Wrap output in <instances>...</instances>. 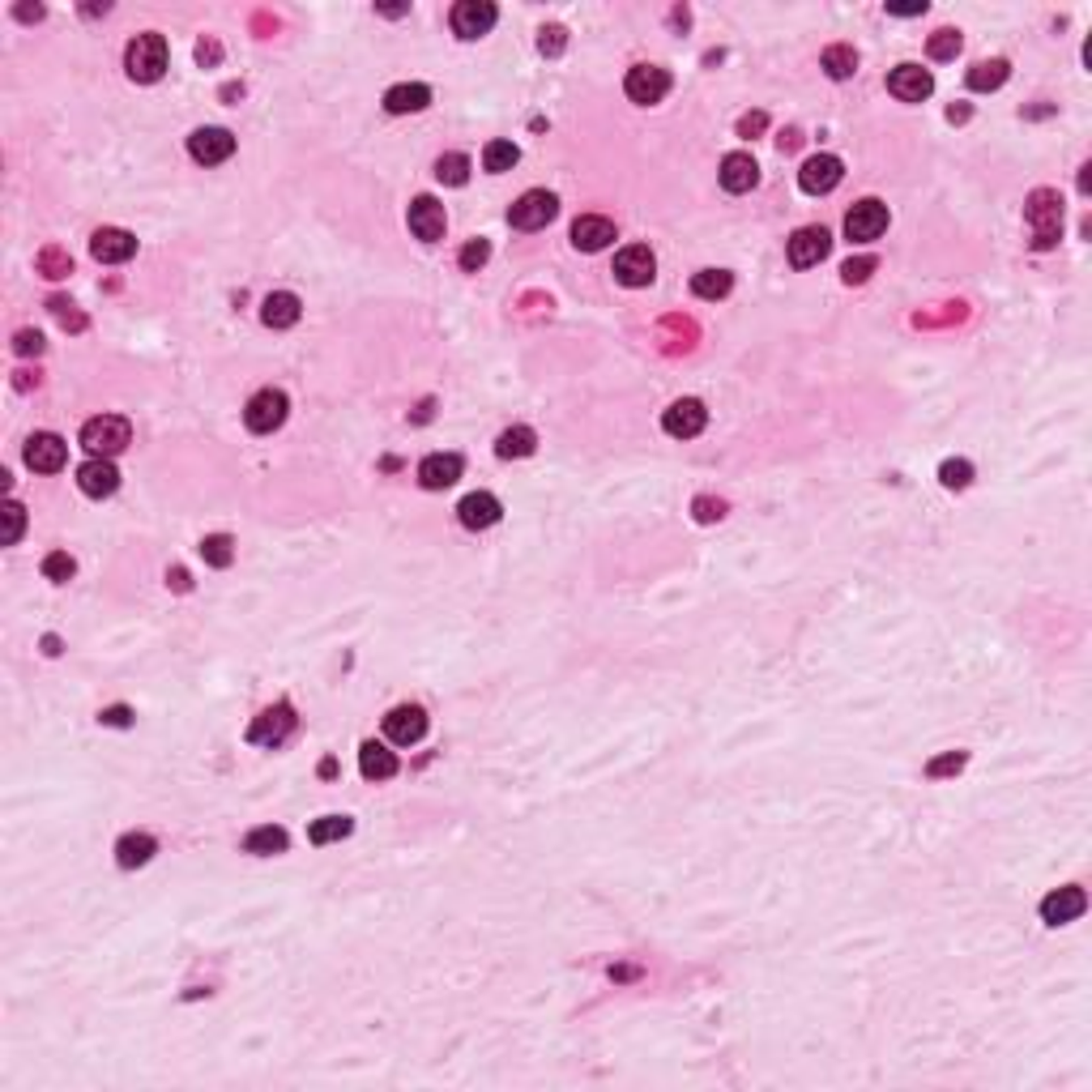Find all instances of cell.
I'll return each instance as SVG.
<instances>
[{"mask_svg": "<svg viewBox=\"0 0 1092 1092\" xmlns=\"http://www.w3.org/2000/svg\"><path fill=\"white\" fill-rule=\"evenodd\" d=\"M1024 218L1033 226V247L1037 252H1050L1062 235V197L1054 188H1037L1024 205Z\"/></svg>", "mask_w": 1092, "mask_h": 1092, "instance_id": "6da1fadb", "label": "cell"}, {"mask_svg": "<svg viewBox=\"0 0 1092 1092\" xmlns=\"http://www.w3.org/2000/svg\"><path fill=\"white\" fill-rule=\"evenodd\" d=\"M124 69L133 81H141V86H150V81H159L162 73H167V39L162 34H137L133 43H128L124 52Z\"/></svg>", "mask_w": 1092, "mask_h": 1092, "instance_id": "7a4b0ae2", "label": "cell"}, {"mask_svg": "<svg viewBox=\"0 0 1092 1092\" xmlns=\"http://www.w3.org/2000/svg\"><path fill=\"white\" fill-rule=\"evenodd\" d=\"M128 444H133V427H128V418H120V415H98L81 427V448H86L90 457H116V453H124Z\"/></svg>", "mask_w": 1092, "mask_h": 1092, "instance_id": "3957f363", "label": "cell"}, {"mask_svg": "<svg viewBox=\"0 0 1092 1092\" xmlns=\"http://www.w3.org/2000/svg\"><path fill=\"white\" fill-rule=\"evenodd\" d=\"M287 410H290L287 393H282V389H261L252 401H247L244 423H247V431H256V436H269V431H278L282 423H287Z\"/></svg>", "mask_w": 1092, "mask_h": 1092, "instance_id": "277c9868", "label": "cell"}, {"mask_svg": "<svg viewBox=\"0 0 1092 1092\" xmlns=\"http://www.w3.org/2000/svg\"><path fill=\"white\" fill-rule=\"evenodd\" d=\"M555 214H559L555 192H546V188H529L525 197H521L517 205L508 209V223L517 226V231H543V226H546Z\"/></svg>", "mask_w": 1092, "mask_h": 1092, "instance_id": "5b68a950", "label": "cell"}, {"mask_svg": "<svg viewBox=\"0 0 1092 1092\" xmlns=\"http://www.w3.org/2000/svg\"><path fill=\"white\" fill-rule=\"evenodd\" d=\"M841 180H846V162H841L837 154H811V159L803 162V171H798V188L811 192V197L832 192Z\"/></svg>", "mask_w": 1092, "mask_h": 1092, "instance_id": "8992f818", "label": "cell"}, {"mask_svg": "<svg viewBox=\"0 0 1092 1092\" xmlns=\"http://www.w3.org/2000/svg\"><path fill=\"white\" fill-rule=\"evenodd\" d=\"M884 231H888V205H884V201L867 197V201H858V205L846 214V235L853 244H870V240H879Z\"/></svg>", "mask_w": 1092, "mask_h": 1092, "instance_id": "52a82bcc", "label": "cell"}, {"mask_svg": "<svg viewBox=\"0 0 1092 1092\" xmlns=\"http://www.w3.org/2000/svg\"><path fill=\"white\" fill-rule=\"evenodd\" d=\"M290 730H295V709H290V704H273V709H265L261 717L247 726V742H256V747H278V742L290 739Z\"/></svg>", "mask_w": 1092, "mask_h": 1092, "instance_id": "ba28073f", "label": "cell"}, {"mask_svg": "<svg viewBox=\"0 0 1092 1092\" xmlns=\"http://www.w3.org/2000/svg\"><path fill=\"white\" fill-rule=\"evenodd\" d=\"M614 278L623 282V287H649V282L657 278V256L649 252L645 244H632V247H623L619 256H614Z\"/></svg>", "mask_w": 1092, "mask_h": 1092, "instance_id": "9c48e42d", "label": "cell"}, {"mask_svg": "<svg viewBox=\"0 0 1092 1092\" xmlns=\"http://www.w3.org/2000/svg\"><path fill=\"white\" fill-rule=\"evenodd\" d=\"M495 17H500V13H495L491 0H457L448 22H453L457 39H482V34L495 26Z\"/></svg>", "mask_w": 1092, "mask_h": 1092, "instance_id": "30bf717a", "label": "cell"}, {"mask_svg": "<svg viewBox=\"0 0 1092 1092\" xmlns=\"http://www.w3.org/2000/svg\"><path fill=\"white\" fill-rule=\"evenodd\" d=\"M623 90H628L632 103H662L666 90H670V73L657 69V64H636V69H628V81H623Z\"/></svg>", "mask_w": 1092, "mask_h": 1092, "instance_id": "8fae6325", "label": "cell"}, {"mask_svg": "<svg viewBox=\"0 0 1092 1092\" xmlns=\"http://www.w3.org/2000/svg\"><path fill=\"white\" fill-rule=\"evenodd\" d=\"M427 734V713L418 704H397V709L384 717V739L397 742V747H415Z\"/></svg>", "mask_w": 1092, "mask_h": 1092, "instance_id": "7c38bea8", "label": "cell"}, {"mask_svg": "<svg viewBox=\"0 0 1092 1092\" xmlns=\"http://www.w3.org/2000/svg\"><path fill=\"white\" fill-rule=\"evenodd\" d=\"M704 423H709V410H704V401H696V397L674 401V406H670L666 415H662L666 436H674V439H692V436H700Z\"/></svg>", "mask_w": 1092, "mask_h": 1092, "instance_id": "4fadbf2b", "label": "cell"}, {"mask_svg": "<svg viewBox=\"0 0 1092 1092\" xmlns=\"http://www.w3.org/2000/svg\"><path fill=\"white\" fill-rule=\"evenodd\" d=\"M26 465L31 470H39V474H56L60 465H64V457H69V444L56 436V431H39V436H31L26 439Z\"/></svg>", "mask_w": 1092, "mask_h": 1092, "instance_id": "5bb4252c", "label": "cell"}, {"mask_svg": "<svg viewBox=\"0 0 1092 1092\" xmlns=\"http://www.w3.org/2000/svg\"><path fill=\"white\" fill-rule=\"evenodd\" d=\"M828 252H832V235L824 231V226H803V231H794V240H789V265H794V269H811V265H820Z\"/></svg>", "mask_w": 1092, "mask_h": 1092, "instance_id": "9a60e30c", "label": "cell"}, {"mask_svg": "<svg viewBox=\"0 0 1092 1092\" xmlns=\"http://www.w3.org/2000/svg\"><path fill=\"white\" fill-rule=\"evenodd\" d=\"M188 154L197 162H205V167H218V162H226L235 154V137L226 128H197L188 137Z\"/></svg>", "mask_w": 1092, "mask_h": 1092, "instance_id": "2e32d148", "label": "cell"}, {"mask_svg": "<svg viewBox=\"0 0 1092 1092\" xmlns=\"http://www.w3.org/2000/svg\"><path fill=\"white\" fill-rule=\"evenodd\" d=\"M888 90H892L901 103H922V98H931L934 77L922 69V64H896V69L888 73Z\"/></svg>", "mask_w": 1092, "mask_h": 1092, "instance_id": "e0dca14e", "label": "cell"}, {"mask_svg": "<svg viewBox=\"0 0 1092 1092\" xmlns=\"http://www.w3.org/2000/svg\"><path fill=\"white\" fill-rule=\"evenodd\" d=\"M1088 910V892L1084 888H1059V892H1050L1041 901V922H1050V926H1067V922H1076L1080 913Z\"/></svg>", "mask_w": 1092, "mask_h": 1092, "instance_id": "ac0fdd59", "label": "cell"}, {"mask_svg": "<svg viewBox=\"0 0 1092 1092\" xmlns=\"http://www.w3.org/2000/svg\"><path fill=\"white\" fill-rule=\"evenodd\" d=\"M77 486L90 495V500H103V495H116L120 470L112 465V457H90V461L77 470Z\"/></svg>", "mask_w": 1092, "mask_h": 1092, "instance_id": "d6986e66", "label": "cell"}, {"mask_svg": "<svg viewBox=\"0 0 1092 1092\" xmlns=\"http://www.w3.org/2000/svg\"><path fill=\"white\" fill-rule=\"evenodd\" d=\"M90 252L103 265H124V261H133L137 240L128 231H120V226H103V231L90 235Z\"/></svg>", "mask_w": 1092, "mask_h": 1092, "instance_id": "ffe728a7", "label": "cell"}, {"mask_svg": "<svg viewBox=\"0 0 1092 1092\" xmlns=\"http://www.w3.org/2000/svg\"><path fill=\"white\" fill-rule=\"evenodd\" d=\"M465 461L457 453H431L423 457V465H418V482L427 486V491H448L457 479H461Z\"/></svg>", "mask_w": 1092, "mask_h": 1092, "instance_id": "44dd1931", "label": "cell"}, {"mask_svg": "<svg viewBox=\"0 0 1092 1092\" xmlns=\"http://www.w3.org/2000/svg\"><path fill=\"white\" fill-rule=\"evenodd\" d=\"M444 226H448V218H444V205H439L436 197H418L415 205H410V231H415L423 244L444 240Z\"/></svg>", "mask_w": 1092, "mask_h": 1092, "instance_id": "7402d4cb", "label": "cell"}, {"mask_svg": "<svg viewBox=\"0 0 1092 1092\" xmlns=\"http://www.w3.org/2000/svg\"><path fill=\"white\" fill-rule=\"evenodd\" d=\"M500 500H495L491 491H474L465 495L461 503H457V521H461L465 529H491L495 521H500Z\"/></svg>", "mask_w": 1092, "mask_h": 1092, "instance_id": "603a6c76", "label": "cell"}, {"mask_svg": "<svg viewBox=\"0 0 1092 1092\" xmlns=\"http://www.w3.org/2000/svg\"><path fill=\"white\" fill-rule=\"evenodd\" d=\"M614 240V223L602 214H585L572 223V244L581 247V252H602V247H610Z\"/></svg>", "mask_w": 1092, "mask_h": 1092, "instance_id": "cb8c5ba5", "label": "cell"}, {"mask_svg": "<svg viewBox=\"0 0 1092 1092\" xmlns=\"http://www.w3.org/2000/svg\"><path fill=\"white\" fill-rule=\"evenodd\" d=\"M359 773L367 777V782H389V777H397V756H393L384 742L367 739L359 747Z\"/></svg>", "mask_w": 1092, "mask_h": 1092, "instance_id": "d4e9b609", "label": "cell"}, {"mask_svg": "<svg viewBox=\"0 0 1092 1092\" xmlns=\"http://www.w3.org/2000/svg\"><path fill=\"white\" fill-rule=\"evenodd\" d=\"M299 316H304V304H299V295H290V290H273V295L261 304V320L269 329H290V325H299Z\"/></svg>", "mask_w": 1092, "mask_h": 1092, "instance_id": "484cf974", "label": "cell"}, {"mask_svg": "<svg viewBox=\"0 0 1092 1092\" xmlns=\"http://www.w3.org/2000/svg\"><path fill=\"white\" fill-rule=\"evenodd\" d=\"M760 180V167L751 154H726L721 159V188L726 192H751Z\"/></svg>", "mask_w": 1092, "mask_h": 1092, "instance_id": "4316f807", "label": "cell"}, {"mask_svg": "<svg viewBox=\"0 0 1092 1092\" xmlns=\"http://www.w3.org/2000/svg\"><path fill=\"white\" fill-rule=\"evenodd\" d=\"M427 103H431V90L423 86V81H401V86H393L389 95H384V112H389V116L423 112Z\"/></svg>", "mask_w": 1092, "mask_h": 1092, "instance_id": "83f0119b", "label": "cell"}, {"mask_svg": "<svg viewBox=\"0 0 1092 1092\" xmlns=\"http://www.w3.org/2000/svg\"><path fill=\"white\" fill-rule=\"evenodd\" d=\"M154 853H159V841H154L150 832H124L120 846H116V862H120L124 870H133V867H145Z\"/></svg>", "mask_w": 1092, "mask_h": 1092, "instance_id": "f1b7e54d", "label": "cell"}, {"mask_svg": "<svg viewBox=\"0 0 1092 1092\" xmlns=\"http://www.w3.org/2000/svg\"><path fill=\"white\" fill-rule=\"evenodd\" d=\"M287 846H290V837H287V828H278V824L252 828V832L244 837V849H247V853H261V858H269V853H287Z\"/></svg>", "mask_w": 1092, "mask_h": 1092, "instance_id": "f546056e", "label": "cell"}, {"mask_svg": "<svg viewBox=\"0 0 1092 1092\" xmlns=\"http://www.w3.org/2000/svg\"><path fill=\"white\" fill-rule=\"evenodd\" d=\"M351 832H354L351 815H320V820L308 828V841H311V846H333V841L351 837Z\"/></svg>", "mask_w": 1092, "mask_h": 1092, "instance_id": "4dcf8cb0", "label": "cell"}, {"mask_svg": "<svg viewBox=\"0 0 1092 1092\" xmlns=\"http://www.w3.org/2000/svg\"><path fill=\"white\" fill-rule=\"evenodd\" d=\"M1007 73H1012V64H1007V60H977L969 69V90H977V95L998 90L1007 81Z\"/></svg>", "mask_w": 1092, "mask_h": 1092, "instance_id": "1f68e13d", "label": "cell"}, {"mask_svg": "<svg viewBox=\"0 0 1092 1092\" xmlns=\"http://www.w3.org/2000/svg\"><path fill=\"white\" fill-rule=\"evenodd\" d=\"M534 448H538L534 427H508L500 439H495V453H500L503 461H512V457H529Z\"/></svg>", "mask_w": 1092, "mask_h": 1092, "instance_id": "d6a6232c", "label": "cell"}, {"mask_svg": "<svg viewBox=\"0 0 1092 1092\" xmlns=\"http://www.w3.org/2000/svg\"><path fill=\"white\" fill-rule=\"evenodd\" d=\"M820 64H824V73H828L832 81H846V77L858 73V52H853L849 43H832V48L820 56Z\"/></svg>", "mask_w": 1092, "mask_h": 1092, "instance_id": "836d02e7", "label": "cell"}, {"mask_svg": "<svg viewBox=\"0 0 1092 1092\" xmlns=\"http://www.w3.org/2000/svg\"><path fill=\"white\" fill-rule=\"evenodd\" d=\"M730 287H734V273H730V269H700V273L692 278V290H696L700 299H726Z\"/></svg>", "mask_w": 1092, "mask_h": 1092, "instance_id": "e575fe53", "label": "cell"}, {"mask_svg": "<svg viewBox=\"0 0 1092 1092\" xmlns=\"http://www.w3.org/2000/svg\"><path fill=\"white\" fill-rule=\"evenodd\" d=\"M517 159H521V150L512 141H491L482 150V167L491 171V176H503V171H512L517 167Z\"/></svg>", "mask_w": 1092, "mask_h": 1092, "instance_id": "d590c367", "label": "cell"}, {"mask_svg": "<svg viewBox=\"0 0 1092 1092\" xmlns=\"http://www.w3.org/2000/svg\"><path fill=\"white\" fill-rule=\"evenodd\" d=\"M201 559H205L209 567H231V559H235V538H231V534H209L205 543H201Z\"/></svg>", "mask_w": 1092, "mask_h": 1092, "instance_id": "8d00e7d4", "label": "cell"}, {"mask_svg": "<svg viewBox=\"0 0 1092 1092\" xmlns=\"http://www.w3.org/2000/svg\"><path fill=\"white\" fill-rule=\"evenodd\" d=\"M436 176H439V183H448V188H461V183L470 180V159H465V154H439Z\"/></svg>", "mask_w": 1092, "mask_h": 1092, "instance_id": "74e56055", "label": "cell"}, {"mask_svg": "<svg viewBox=\"0 0 1092 1092\" xmlns=\"http://www.w3.org/2000/svg\"><path fill=\"white\" fill-rule=\"evenodd\" d=\"M960 43H965V39H960V31H948V26H943V31H934L931 39H926V56H931V60H956Z\"/></svg>", "mask_w": 1092, "mask_h": 1092, "instance_id": "f35d334b", "label": "cell"}, {"mask_svg": "<svg viewBox=\"0 0 1092 1092\" xmlns=\"http://www.w3.org/2000/svg\"><path fill=\"white\" fill-rule=\"evenodd\" d=\"M0 521H5V534H0V543L5 546H17V538H22L26 529V508L17 500H9L5 508H0Z\"/></svg>", "mask_w": 1092, "mask_h": 1092, "instance_id": "ab89813d", "label": "cell"}, {"mask_svg": "<svg viewBox=\"0 0 1092 1092\" xmlns=\"http://www.w3.org/2000/svg\"><path fill=\"white\" fill-rule=\"evenodd\" d=\"M939 482L948 486V491H965V486L973 482V465L965 461V457H956V461H943V465H939Z\"/></svg>", "mask_w": 1092, "mask_h": 1092, "instance_id": "60d3db41", "label": "cell"}, {"mask_svg": "<svg viewBox=\"0 0 1092 1092\" xmlns=\"http://www.w3.org/2000/svg\"><path fill=\"white\" fill-rule=\"evenodd\" d=\"M73 572H77V564H73L69 550H52V555L43 559V576H48V581L64 585V581H73Z\"/></svg>", "mask_w": 1092, "mask_h": 1092, "instance_id": "b9f144b4", "label": "cell"}, {"mask_svg": "<svg viewBox=\"0 0 1092 1092\" xmlns=\"http://www.w3.org/2000/svg\"><path fill=\"white\" fill-rule=\"evenodd\" d=\"M965 764H969L965 751H948V756H939V760L926 764V777H931V782H943V777H956Z\"/></svg>", "mask_w": 1092, "mask_h": 1092, "instance_id": "7bdbcfd3", "label": "cell"}, {"mask_svg": "<svg viewBox=\"0 0 1092 1092\" xmlns=\"http://www.w3.org/2000/svg\"><path fill=\"white\" fill-rule=\"evenodd\" d=\"M875 269H879L875 256H849V261L841 265V278H846V287H858V282H867Z\"/></svg>", "mask_w": 1092, "mask_h": 1092, "instance_id": "ee69618b", "label": "cell"}, {"mask_svg": "<svg viewBox=\"0 0 1092 1092\" xmlns=\"http://www.w3.org/2000/svg\"><path fill=\"white\" fill-rule=\"evenodd\" d=\"M457 261H461L465 273H479L482 265L491 261V244H486V240H470V244L461 247V256H457Z\"/></svg>", "mask_w": 1092, "mask_h": 1092, "instance_id": "f6af8a7d", "label": "cell"}, {"mask_svg": "<svg viewBox=\"0 0 1092 1092\" xmlns=\"http://www.w3.org/2000/svg\"><path fill=\"white\" fill-rule=\"evenodd\" d=\"M39 273H43V278H69V273H73V261L60 252V247H48V252L39 256Z\"/></svg>", "mask_w": 1092, "mask_h": 1092, "instance_id": "bcb514c9", "label": "cell"}, {"mask_svg": "<svg viewBox=\"0 0 1092 1092\" xmlns=\"http://www.w3.org/2000/svg\"><path fill=\"white\" fill-rule=\"evenodd\" d=\"M564 48H567L564 26H543V31H538V52H543V56H559Z\"/></svg>", "mask_w": 1092, "mask_h": 1092, "instance_id": "7dc6e473", "label": "cell"}, {"mask_svg": "<svg viewBox=\"0 0 1092 1092\" xmlns=\"http://www.w3.org/2000/svg\"><path fill=\"white\" fill-rule=\"evenodd\" d=\"M692 512H696V521H700V525H713V521L726 517V503H721V500H709V495H700V500L692 503Z\"/></svg>", "mask_w": 1092, "mask_h": 1092, "instance_id": "c3c4849f", "label": "cell"}, {"mask_svg": "<svg viewBox=\"0 0 1092 1092\" xmlns=\"http://www.w3.org/2000/svg\"><path fill=\"white\" fill-rule=\"evenodd\" d=\"M98 721H103V726L124 730V726H133V709H128V704H112V709L98 713Z\"/></svg>", "mask_w": 1092, "mask_h": 1092, "instance_id": "681fc988", "label": "cell"}, {"mask_svg": "<svg viewBox=\"0 0 1092 1092\" xmlns=\"http://www.w3.org/2000/svg\"><path fill=\"white\" fill-rule=\"evenodd\" d=\"M13 351H17V354H39V351H43V333H34V329H22V333L13 337Z\"/></svg>", "mask_w": 1092, "mask_h": 1092, "instance_id": "f907efd6", "label": "cell"}, {"mask_svg": "<svg viewBox=\"0 0 1092 1092\" xmlns=\"http://www.w3.org/2000/svg\"><path fill=\"white\" fill-rule=\"evenodd\" d=\"M764 124H768L764 112H751V116H742V120H739V133H742V137H756V133H764Z\"/></svg>", "mask_w": 1092, "mask_h": 1092, "instance_id": "816d5d0a", "label": "cell"}, {"mask_svg": "<svg viewBox=\"0 0 1092 1092\" xmlns=\"http://www.w3.org/2000/svg\"><path fill=\"white\" fill-rule=\"evenodd\" d=\"M888 13H896V17H917V13H926V0H917V5H888Z\"/></svg>", "mask_w": 1092, "mask_h": 1092, "instance_id": "f5cc1de1", "label": "cell"}, {"mask_svg": "<svg viewBox=\"0 0 1092 1092\" xmlns=\"http://www.w3.org/2000/svg\"><path fill=\"white\" fill-rule=\"evenodd\" d=\"M218 56H223V48H218V43H201V48H197V60H201V64H218Z\"/></svg>", "mask_w": 1092, "mask_h": 1092, "instance_id": "db71d44e", "label": "cell"}, {"mask_svg": "<svg viewBox=\"0 0 1092 1092\" xmlns=\"http://www.w3.org/2000/svg\"><path fill=\"white\" fill-rule=\"evenodd\" d=\"M13 13H17V22H39V17H43V5H17Z\"/></svg>", "mask_w": 1092, "mask_h": 1092, "instance_id": "11a10c76", "label": "cell"}, {"mask_svg": "<svg viewBox=\"0 0 1092 1092\" xmlns=\"http://www.w3.org/2000/svg\"><path fill=\"white\" fill-rule=\"evenodd\" d=\"M167 585H176L180 593H188V585H192V581H188V572H183V567H176V572H167Z\"/></svg>", "mask_w": 1092, "mask_h": 1092, "instance_id": "9f6ffc18", "label": "cell"}, {"mask_svg": "<svg viewBox=\"0 0 1092 1092\" xmlns=\"http://www.w3.org/2000/svg\"><path fill=\"white\" fill-rule=\"evenodd\" d=\"M380 13L384 17H401V13H410V5H380Z\"/></svg>", "mask_w": 1092, "mask_h": 1092, "instance_id": "6f0895ef", "label": "cell"}, {"mask_svg": "<svg viewBox=\"0 0 1092 1092\" xmlns=\"http://www.w3.org/2000/svg\"><path fill=\"white\" fill-rule=\"evenodd\" d=\"M43 653L56 657V653H60V640H56V636H43Z\"/></svg>", "mask_w": 1092, "mask_h": 1092, "instance_id": "680465c9", "label": "cell"}, {"mask_svg": "<svg viewBox=\"0 0 1092 1092\" xmlns=\"http://www.w3.org/2000/svg\"><path fill=\"white\" fill-rule=\"evenodd\" d=\"M1092 188V167H1080V192Z\"/></svg>", "mask_w": 1092, "mask_h": 1092, "instance_id": "91938a15", "label": "cell"}, {"mask_svg": "<svg viewBox=\"0 0 1092 1092\" xmlns=\"http://www.w3.org/2000/svg\"><path fill=\"white\" fill-rule=\"evenodd\" d=\"M948 120H952V124H956V120H969V107H952Z\"/></svg>", "mask_w": 1092, "mask_h": 1092, "instance_id": "94428289", "label": "cell"}]
</instances>
